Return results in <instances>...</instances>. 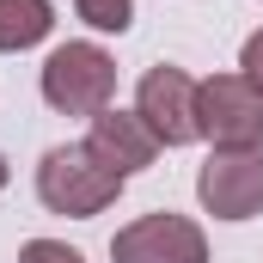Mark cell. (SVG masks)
Listing matches in <instances>:
<instances>
[{
    "label": "cell",
    "mask_w": 263,
    "mask_h": 263,
    "mask_svg": "<svg viewBox=\"0 0 263 263\" xmlns=\"http://www.w3.org/2000/svg\"><path fill=\"white\" fill-rule=\"evenodd\" d=\"M73 12H80L92 31H117V37L135 25V0H73Z\"/></svg>",
    "instance_id": "9"
},
{
    "label": "cell",
    "mask_w": 263,
    "mask_h": 263,
    "mask_svg": "<svg viewBox=\"0 0 263 263\" xmlns=\"http://www.w3.org/2000/svg\"><path fill=\"white\" fill-rule=\"evenodd\" d=\"M196 196L214 220L263 214V147H214L196 172Z\"/></svg>",
    "instance_id": "4"
},
{
    "label": "cell",
    "mask_w": 263,
    "mask_h": 263,
    "mask_svg": "<svg viewBox=\"0 0 263 263\" xmlns=\"http://www.w3.org/2000/svg\"><path fill=\"white\" fill-rule=\"evenodd\" d=\"M196 135L214 147H263V92L245 73L196 80Z\"/></svg>",
    "instance_id": "3"
},
{
    "label": "cell",
    "mask_w": 263,
    "mask_h": 263,
    "mask_svg": "<svg viewBox=\"0 0 263 263\" xmlns=\"http://www.w3.org/2000/svg\"><path fill=\"white\" fill-rule=\"evenodd\" d=\"M18 263H86L73 245H62V239H31L25 251H18Z\"/></svg>",
    "instance_id": "10"
},
{
    "label": "cell",
    "mask_w": 263,
    "mask_h": 263,
    "mask_svg": "<svg viewBox=\"0 0 263 263\" xmlns=\"http://www.w3.org/2000/svg\"><path fill=\"white\" fill-rule=\"evenodd\" d=\"M123 190V172H110L86 141H73V147H49L43 153V165H37V196L49 214H67V220H92V214H104L110 202Z\"/></svg>",
    "instance_id": "1"
},
{
    "label": "cell",
    "mask_w": 263,
    "mask_h": 263,
    "mask_svg": "<svg viewBox=\"0 0 263 263\" xmlns=\"http://www.w3.org/2000/svg\"><path fill=\"white\" fill-rule=\"evenodd\" d=\"M55 31V6L49 0H0V55L37 49Z\"/></svg>",
    "instance_id": "8"
},
{
    "label": "cell",
    "mask_w": 263,
    "mask_h": 263,
    "mask_svg": "<svg viewBox=\"0 0 263 263\" xmlns=\"http://www.w3.org/2000/svg\"><path fill=\"white\" fill-rule=\"evenodd\" d=\"M110 92H117V62L98 43H62L43 62V98L62 117H98V110H110Z\"/></svg>",
    "instance_id": "2"
},
{
    "label": "cell",
    "mask_w": 263,
    "mask_h": 263,
    "mask_svg": "<svg viewBox=\"0 0 263 263\" xmlns=\"http://www.w3.org/2000/svg\"><path fill=\"white\" fill-rule=\"evenodd\" d=\"M135 117L153 129L159 147H190L196 141V80L184 67H147L135 92Z\"/></svg>",
    "instance_id": "5"
},
{
    "label": "cell",
    "mask_w": 263,
    "mask_h": 263,
    "mask_svg": "<svg viewBox=\"0 0 263 263\" xmlns=\"http://www.w3.org/2000/svg\"><path fill=\"white\" fill-rule=\"evenodd\" d=\"M110 263H208V239L184 214H141L110 239Z\"/></svg>",
    "instance_id": "6"
},
{
    "label": "cell",
    "mask_w": 263,
    "mask_h": 263,
    "mask_svg": "<svg viewBox=\"0 0 263 263\" xmlns=\"http://www.w3.org/2000/svg\"><path fill=\"white\" fill-rule=\"evenodd\" d=\"M239 67H245V80L263 92V31H251V37H245V49H239Z\"/></svg>",
    "instance_id": "11"
},
{
    "label": "cell",
    "mask_w": 263,
    "mask_h": 263,
    "mask_svg": "<svg viewBox=\"0 0 263 263\" xmlns=\"http://www.w3.org/2000/svg\"><path fill=\"white\" fill-rule=\"evenodd\" d=\"M86 147H92L110 172H123V178L147 172V165H153V153H159L153 129H147L135 110H98V117H92V135H86Z\"/></svg>",
    "instance_id": "7"
},
{
    "label": "cell",
    "mask_w": 263,
    "mask_h": 263,
    "mask_svg": "<svg viewBox=\"0 0 263 263\" xmlns=\"http://www.w3.org/2000/svg\"><path fill=\"white\" fill-rule=\"evenodd\" d=\"M0 190H6V159H0Z\"/></svg>",
    "instance_id": "12"
}]
</instances>
